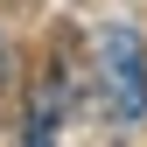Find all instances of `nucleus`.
Returning <instances> with one entry per match:
<instances>
[{
    "label": "nucleus",
    "mask_w": 147,
    "mask_h": 147,
    "mask_svg": "<svg viewBox=\"0 0 147 147\" xmlns=\"http://www.w3.org/2000/svg\"><path fill=\"white\" fill-rule=\"evenodd\" d=\"M98 91H105V112L119 126L147 119V42L133 28H105L98 35Z\"/></svg>",
    "instance_id": "f257e3e1"
},
{
    "label": "nucleus",
    "mask_w": 147,
    "mask_h": 147,
    "mask_svg": "<svg viewBox=\"0 0 147 147\" xmlns=\"http://www.w3.org/2000/svg\"><path fill=\"white\" fill-rule=\"evenodd\" d=\"M63 105H70V77L63 70H49V84H42V105H35V119H28V140H49L63 126Z\"/></svg>",
    "instance_id": "f03ea898"
}]
</instances>
